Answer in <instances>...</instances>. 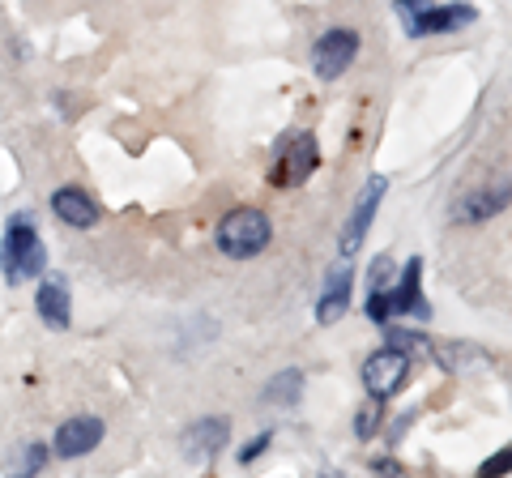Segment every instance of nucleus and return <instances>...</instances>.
Listing matches in <instances>:
<instances>
[{"label":"nucleus","instance_id":"1","mask_svg":"<svg viewBox=\"0 0 512 478\" xmlns=\"http://www.w3.org/2000/svg\"><path fill=\"white\" fill-rule=\"evenodd\" d=\"M269 239H274V222H269L265 210H256V205H239V210L222 214L218 231H214V244L222 257L231 261H252L261 257L269 248Z\"/></svg>","mask_w":512,"mask_h":478},{"label":"nucleus","instance_id":"2","mask_svg":"<svg viewBox=\"0 0 512 478\" xmlns=\"http://www.w3.org/2000/svg\"><path fill=\"white\" fill-rule=\"evenodd\" d=\"M0 265H5V278L18 286L47 274V252H43V239L35 231L30 218H13L9 231H5V244H0Z\"/></svg>","mask_w":512,"mask_h":478},{"label":"nucleus","instance_id":"3","mask_svg":"<svg viewBox=\"0 0 512 478\" xmlns=\"http://www.w3.org/2000/svg\"><path fill=\"white\" fill-rule=\"evenodd\" d=\"M406 18L410 39H427V35H448V30H461L478 18L474 5H427V0H397Z\"/></svg>","mask_w":512,"mask_h":478},{"label":"nucleus","instance_id":"4","mask_svg":"<svg viewBox=\"0 0 512 478\" xmlns=\"http://www.w3.org/2000/svg\"><path fill=\"white\" fill-rule=\"evenodd\" d=\"M320 167V146H316V137L312 133H291L282 141V150H278V163H274V188H299V184H308L312 175Z\"/></svg>","mask_w":512,"mask_h":478},{"label":"nucleus","instance_id":"5","mask_svg":"<svg viewBox=\"0 0 512 478\" xmlns=\"http://www.w3.org/2000/svg\"><path fill=\"white\" fill-rule=\"evenodd\" d=\"M359 56V30L338 26V30H325L316 43H312V73L320 82H338V77L355 65Z\"/></svg>","mask_w":512,"mask_h":478},{"label":"nucleus","instance_id":"6","mask_svg":"<svg viewBox=\"0 0 512 478\" xmlns=\"http://www.w3.org/2000/svg\"><path fill=\"white\" fill-rule=\"evenodd\" d=\"M410 376V355L397 346H380L376 355H367L363 363V389L367 397H376V402H389L393 393H402Z\"/></svg>","mask_w":512,"mask_h":478},{"label":"nucleus","instance_id":"7","mask_svg":"<svg viewBox=\"0 0 512 478\" xmlns=\"http://www.w3.org/2000/svg\"><path fill=\"white\" fill-rule=\"evenodd\" d=\"M103 419H94V414H77V419H69V423H60V432H56V440H52V453L56 457H64V461H73V457H86V453H94L103 444Z\"/></svg>","mask_w":512,"mask_h":478},{"label":"nucleus","instance_id":"8","mask_svg":"<svg viewBox=\"0 0 512 478\" xmlns=\"http://www.w3.org/2000/svg\"><path fill=\"white\" fill-rule=\"evenodd\" d=\"M419 274H423V257H410L406 265H402V282L397 286H389V316L397 321V316H419V321H427L431 316V304H427V295L419 291Z\"/></svg>","mask_w":512,"mask_h":478},{"label":"nucleus","instance_id":"9","mask_svg":"<svg viewBox=\"0 0 512 478\" xmlns=\"http://www.w3.org/2000/svg\"><path fill=\"white\" fill-rule=\"evenodd\" d=\"M508 201H512V175H508V180H500V184L474 188L470 197H461V201H457V210H453V222H466V227H474V222L495 218Z\"/></svg>","mask_w":512,"mask_h":478},{"label":"nucleus","instance_id":"10","mask_svg":"<svg viewBox=\"0 0 512 478\" xmlns=\"http://www.w3.org/2000/svg\"><path fill=\"white\" fill-rule=\"evenodd\" d=\"M384 193H389V180H384V175H372V180H367V188H363V197L355 201V214H350V222H346L342 257H350V252L363 244V235H367V227H372V218H376V210H380Z\"/></svg>","mask_w":512,"mask_h":478},{"label":"nucleus","instance_id":"11","mask_svg":"<svg viewBox=\"0 0 512 478\" xmlns=\"http://www.w3.org/2000/svg\"><path fill=\"white\" fill-rule=\"evenodd\" d=\"M350 291H355V274L350 265H338L325 274V291L316 299V325H338L350 312Z\"/></svg>","mask_w":512,"mask_h":478},{"label":"nucleus","instance_id":"12","mask_svg":"<svg viewBox=\"0 0 512 478\" xmlns=\"http://www.w3.org/2000/svg\"><path fill=\"white\" fill-rule=\"evenodd\" d=\"M431 359H436L448 376H478L495 363L487 350L474 342H431Z\"/></svg>","mask_w":512,"mask_h":478},{"label":"nucleus","instance_id":"13","mask_svg":"<svg viewBox=\"0 0 512 478\" xmlns=\"http://www.w3.org/2000/svg\"><path fill=\"white\" fill-rule=\"evenodd\" d=\"M52 214L60 222H69V227H77V231L99 227V218H103L99 201H94L86 188H73V184H64V188H56V193H52Z\"/></svg>","mask_w":512,"mask_h":478},{"label":"nucleus","instance_id":"14","mask_svg":"<svg viewBox=\"0 0 512 478\" xmlns=\"http://www.w3.org/2000/svg\"><path fill=\"white\" fill-rule=\"evenodd\" d=\"M227 440H231V419L227 414H210V419H197L184 432V453L188 457H218Z\"/></svg>","mask_w":512,"mask_h":478},{"label":"nucleus","instance_id":"15","mask_svg":"<svg viewBox=\"0 0 512 478\" xmlns=\"http://www.w3.org/2000/svg\"><path fill=\"white\" fill-rule=\"evenodd\" d=\"M35 308H39V321L47 329H69V321H73V299H69V286H64V278L52 274V278L39 282Z\"/></svg>","mask_w":512,"mask_h":478},{"label":"nucleus","instance_id":"16","mask_svg":"<svg viewBox=\"0 0 512 478\" xmlns=\"http://www.w3.org/2000/svg\"><path fill=\"white\" fill-rule=\"evenodd\" d=\"M299 397H303V372H278L274 380H269V385H265V393H261V402L265 406H295L299 402Z\"/></svg>","mask_w":512,"mask_h":478},{"label":"nucleus","instance_id":"17","mask_svg":"<svg viewBox=\"0 0 512 478\" xmlns=\"http://www.w3.org/2000/svg\"><path fill=\"white\" fill-rule=\"evenodd\" d=\"M389 346L406 350V355H431V338H423V333H410V329H389Z\"/></svg>","mask_w":512,"mask_h":478},{"label":"nucleus","instance_id":"18","mask_svg":"<svg viewBox=\"0 0 512 478\" xmlns=\"http://www.w3.org/2000/svg\"><path fill=\"white\" fill-rule=\"evenodd\" d=\"M393 274H397L393 257H389V252H380V257L372 261V269H367V286H372V291H389V286H393Z\"/></svg>","mask_w":512,"mask_h":478},{"label":"nucleus","instance_id":"19","mask_svg":"<svg viewBox=\"0 0 512 478\" xmlns=\"http://www.w3.org/2000/svg\"><path fill=\"white\" fill-rule=\"evenodd\" d=\"M376 427H380V402L372 397V402H367V406L355 414V436H359V440H372Z\"/></svg>","mask_w":512,"mask_h":478},{"label":"nucleus","instance_id":"20","mask_svg":"<svg viewBox=\"0 0 512 478\" xmlns=\"http://www.w3.org/2000/svg\"><path fill=\"white\" fill-rule=\"evenodd\" d=\"M367 321H376V325H389L393 321V316H389V295H384V291L367 295Z\"/></svg>","mask_w":512,"mask_h":478},{"label":"nucleus","instance_id":"21","mask_svg":"<svg viewBox=\"0 0 512 478\" xmlns=\"http://www.w3.org/2000/svg\"><path fill=\"white\" fill-rule=\"evenodd\" d=\"M508 470H512V449L495 453V457H487L483 466H478V474H483V478H500V474H508Z\"/></svg>","mask_w":512,"mask_h":478},{"label":"nucleus","instance_id":"22","mask_svg":"<svg viewBox=\"0 0 512 478\" xmlns=\"http://www.w3.org/2000/svg\"><path fill=\"white\" fill-rule=\"evenodd\" d=\"M269 440H274V432H261L256 440H248L244 449H239V466H252V461H256V457H261V453L269 449Z\"/></svg>","mask_w":512,"mask_h":478},{"label":"nucleus","instance_id":"23","mask_svg":"<svg viewBox=\"0 0 512 478\" xmlns=\"http://www.w3.org/2000/svg\"><path fill=\"white\" fill-rule=\"evenodd\" d=\"M47 453H52V444H39V440H35V444H30V449H26V466H22V470H26V474H35V470H43V461H47Z\"/></svg>","mask_w":512,"mask_h":478},{"label":"nucleus","instance_id":"24","mask_svg":"<svg viewBox=\"0 0 512 478\" xmlns=\"http://www.w3.org/2000/svg\"><path fill=\"white\" fill-rule=\"evenodd\" d=\"M372 470H376V474H402V461H393V457H380V461H372Z\"/></svg>","mask_w":512,"mask_h":478}]
</instances>
